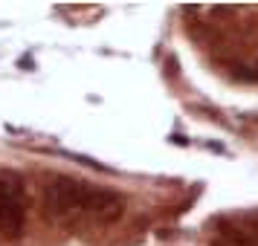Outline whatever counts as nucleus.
I'll return each mask as SVG.
<instances>
[{
	"mask_svg": "<svg viewBox=\"0 0 258 246\" xmlns=\"http://www.w3.org/2000/svg\"><path fill=\"white\" fill-rule=\"evenodd\" d=\"M44 206L52 214H90V217H102V220H116L125 200L122 194L110 191V188H99V186H87L70 177H52L44 186Z\"/></svg>",
	"mask_w": 258,
	"mask_h": 246,
	"instance_id": "nucleus-1",
	"label": "nucleus"
},
{
	"mask_svg": "<svg viewBox=\"0 0 258 246\" xmlns=\"http://www.w3.org/2000/svg\"><path fill=\"white\" fill-rule=\"evenodd\" d=\"M26 188L12 171H0V232H21L26 220Z\"/></svg>",
	"mask_w": 258,
	"mask_h": 246,
	"instance_id": "nucleus-2",
	"label": "nucleus"
}]
</instances>
